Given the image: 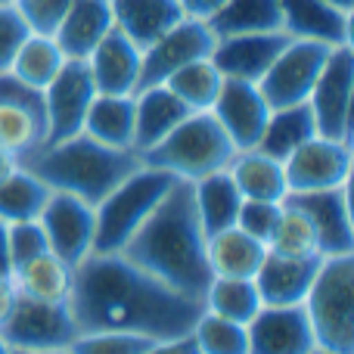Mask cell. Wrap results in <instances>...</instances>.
Listing matches in <instances>:
<instances>
[{"label": "cell", "mask_w": 354, "mask_h": 354, "mask_svg": "<svg viewBox=\"0 0 354 354\" xmlns=\"http://www.w3.org/2000/svg\"><path fill=\"white\" fill-rule=\"evenodd\" d=\"M68 308L78 333H134L159 342L193 333L205 301L177 292L118 252H91L72 270Z\"/></svg>", "instance_id": "cell-1"}, {"label": "cell", "mask_w": 354, "mask_h": 354, "mask_svg": "<svg viewBox=\"0 0 354 354\" xmlns=\"http://www.w3.org/2000/svg\"><path fill=\"white\" fill-rule=\"evenodd\" d=\"M205 230L193 199V183L174 180L149 218L134 230L118 255L153 274L189 299H205L208 283L214 280L208 268Z\"/></svg>", "instance_id": "cell-2"}, {"label": "cell", "mask_w": 354, "mask_h": 354, "mask_svg": "<svg viewBox=\"0 0 354 354\" xmlns=\"http://www.w3.org/2000/svg\"><path fill=\"white\" fill-rule=\"evenodd\" d=\"M19 165L41 177L53 193H68L75 199L97 208L124 177H131L143 165L134 149H115L87 137L84 131L68 140L37 147Z\"/></svg>", "instance_id": "cell-3"}, {"label": "cell", "mask_w": 354, "mask_h": 354, "mask_svg": "<svg viewBox=\"0 0 354 354\" xmlns=\"http://www.w3.org/2000/svg\"><path fill=\"white\" fill-rule=\"evenodd\" d=\"M233 156H236V147L218 124V118L212 112H189L165 140L140 153V162L174 174L177 180L196 183L214 171H224Z\"/></svg>", "instance_id": "cell-4"}, {"label": "cell", "mask_w": 354, "mask_h": 354, "mask_svg": "<svg viewBox=\"0 0 354 354\" xmlns=\"http://www.w3.org/2000/svg\"><path fill=\"white\" fill-rule=\"evenodd\" d=\"M301 305L317 348L354 354V255L324 258Z\"/></svg>", "instance_id": "cell-5"}, {"label": "cell", "mask_w": 354, "mask_h": 354, "mask_svg": "<svg viewBox=\"0 0 354 354\" xmlns=\"http://www.w3.org/2000/svg\"><path fill=\"white\" fill-rule=\"evenodd\" d=\"M177 180L174 174L159 168L140 165L131 177H124L97 208H93V252H122V245L134 236V230L149 218L162 196Z\"/></svg>", "instance_id": "cell-6"}, {"label": "cell", "mask_w": 354, "mask_h": 354, "mask_svg": "<svg viewBox=\"0 0 354 354\" xmlns=\"http://www.w3.org/2000/svg\"><path fill=\"white\" fill-rule=\"evenodd\" d=\"M72 308L68 301H35L19 295L10 320L0 326V339L6 348L22 351H47V348H68L78 339Z\"/></svg>", "instance_id": "cell-7"}, {"label": "cell", "mask_w": 354, "mask_h": 354, "mask_svg": "<svg viewBox=\"0 0 354 354\" xmlns=\"http://www.w3.org/2000/svg\"><path fill=\"white\" fill-rule=\"evenodd\" d=\"M351 93H354V50L351 44L333 47L320 68L308 106L320 137L351 143Z\"/></svg>", "instance_id": "cell-8"}, {"label": "cell", "mask_w": 354, "mask_h": 354, "mask_svg": "<svg viewBox=\"0 0 354 354\" xmlns=\"http://www.w3.org/2000/svg\"><path fill=\"white\" fill-rule=\"evenodd\" d=\"M330 50H333L330 44L289 37V44L280 50L274 66L258 81V91L264 93L270 109L308 103V97H311V91H314V81H317Z\"/></svg>", "instance_id": "cell-9"}, {"label": "cell", "mask_w": 354, "mask_h": 354, "mask_svg": "<svg viewBox=\"0 0 354 354\" xmlns=\"http://www.w3.org/2000/svg\"><path fill=\"white\" fill-rule=\"evenodd\" d=\"M93 97H97V84H93V75L87 68V59H66L56 78L44 87L47 134H44L41 147L81 134Z\"/></svg>", "instance_id": "cell-10"}, {"label": "cell", "mask_w": 354, "mask_h": 354, "mask_svg": "<svg viewBox=\"0 0 354 354\" xmlns=\"http://www.w3.org/2000/svg\"><path fill=\"white\" fill-rule=\"evenodd\" d=\"M214 35L205 22L183 16L174 28H168L156 44H149L140 56V78H137V91L165 84L177 68L189 66L196 59L212 56ZM134 91V93H137Z\"/></svg>", "instance_id": "cell-11"}, {"label": "cell", "mask_w": 354, "mask_h": 354, "mask_svg": "<svg viewBox=\"0 0 354 354\" xmlns=\"http://www.w3.org/2000/svg\"><path fill=\"white\" fill-rule=\"evenodd\" d=\"M289 193H314V189L348 187L351 177V143L330 140V137H311L295 153L283 159Z\"/></svg>", "instance_id": "cell-12"}, {"label": "cell", "mask_w": 354, "mask_h": 354, "mask_svg": "<svg viewBox=\"0 0 354 354\" xmlns=\"http://www.w3.org/2000/svg\"><path fill=\"white\" fill-rule=\"evenodd\" d=\"M37 221L47 233L50 252L56 258H62L68 268H78L93 252V227H97L93 205H87V202L75 199L68 193H50Z\"/></svg>", "instance_id": "cell-13"}, {"label": "cell", "mask_w": 354, "mask_h": 354, "mask_svg": "<svg viewBox=\"0 0 354 354\" xmlns=\"http://www.w3.org/2000/svg\"><path fill=\"white\" fill-rule=\"evenodd\" d=\"M283 202L295 205L317 233V249L324 258L354 255V227L348 208V187L314 189V193H286Z\"/></svg>", "instance_id": "cell-14"}, {"label": "cell", "mask_w": 354, "mask_h": 354, "mask_svg": "<svg viewBox=\"0 0 354 354\" xmlns=\"http://www.w3.org/2000/svg\"><path fill=\"white\" fill-rule=\"evenodd\" d=\"M212 112L218 124L227 131L233 147L239 149H255L261 140V131L268 124L270 106L264 93L258 91L255 81H239V78H224L221 91L212 103Z\"/></svg>", "instance_id": "cell-15"}, {"label": "cell", "mask_w": 354, "mask_h": 354, "mask_svg": "<svg viewBox=\"0 0 354 354\" xmlns=\"http://www.w3.org/2000/svg\"><path fill=\"white\" fill-rule=\"evenodd\" d=\"M289 44L286 31H252V35L214 37V47L208 59L214 62L224 78L239 81H261V75L274 66L280 50Z\"/></svg>", "instance_id": "cell-16"}, {"label": "cell", "mask_w": 354, "mask_h": 354, "mask_svg": "<svg viewBox=\"0 0 354 354\" xmlns=\"http://www.w3.org/2000/svg\"><path fill=\"white\" fill-rule=\"evenodd\" d=\"M245 330H249V354H311L317 348L305 305H261Z\"/></svg>", "instance_id": "cell-17"}, {"label": "cell", "mask_w": 354, "mask_h": 354, "mask_svg": "<svg viewBox=\"0 0 354 354\" xmlns=\"http://www.w3.org/2000/svg\"><path fill=\"white\" fill-rule=\"evenodd\" d=\"M320 264H324V255H274V252H268L255 274V289L261 305H301Z\"/></svg>", "instance_id": "cell-18"}, {"label": "cell", "mask_w": 354, "mask_h": 354, "mask_svg": "<svg viewBox=\"0 0 354 354\" xmlns=\"http://www.w3.org/2000/svg\"><path fill=\"white\" fill-rule=\"evenodd\" d=\"M280 28L299 41H317L330 47L351 44V12L330 0H280Z\"/></svg>", "instance_id": "cell-19"}, {"label": "cell", "mask_w": 354, "mask_h": 354, "mask_svg": "<svg viewBox=\"0 0 354 354\" xmlns=\"http://www.w3.org/2000/svg\"><path fill=\"white\" fill-rule=\"evenodd\" d=\"M140 56L143 50L112 25L87 56V68L93 75L97 93H134L137 78H140Z\"/></svg>", "instance_id": "cell-20"}, {"label": "cell", "mask_w": 354, "mask_h": 354, "mask_svg": "<svg viewBox=\"0 0 354 354\" xmlns=\"http://www.w3.org/2000/svg\"><path fill=\"white\" fill-rule=\"evenodd\" d=\"M112 25H115L112 0H68V10L56 28L53 41L59 44L66 59H87Z\"/></svg>", "instance_id": "cell-21"}, {"label": "cell", "mask_w": 354, "mask_h": 354, "mask_svg": "<svg viewBox=\"0 0 354 354\" xmlns=\"http://www.w3.org/2000/svg\"><path fill=\"white\" fill-rule=\"evenodd\" d=\"M189 115V109L165 84L134 93V153H147Z\"/></svg>", "instance_id": "cell-22"}, {"label": "cell", "mask_w": 354, "mask_h": 354, "mask_svg": "<svg viewBox=\"0 0 354 354\" xmlns=\"http://www.w3.org/2000/svg\"><path fill=\"white\" fill-rule=\"evenodd\" d=\"M115 28L124 31L140 50L156 44L183 19L177 0H112Z\"/></svg>", "instance_id": "cell-23"}, {"label": "cell", "mask_w": 354, "mask_h": 354, "mask_svg": "<svg viewBox=\"0 0 354 354\" xmlns=\"http://www.w3.org/2000/svg\"><path fill=\"white\" fill-rule=\"evenodd\" d=\"M208 268L214 277H233V280H255L258 268H261L268 245L258 243L255 236L243 233L239 227H227V230L208 236Z\"/></svg>", "instance_id": "cell-24"}, {"label": "cell", "mask_w": 354, "mask_h": 354, "mask_svg": "<svg viewBox=\"0 0 354 354\" xmlns=\"http://www.w3.org/2000/svg\"><path fill=\"white\" fill-rule=\"evenodd\" d=\"M84 134L115 149H134V93H97L84 118Z\"/></svg>", "instance_id": "cell-25"}, {"label": "cell", "mask_w": 354, "mask_h": 354, "mask_svg": "<svg viewBox=\"0 0 354 354\" xmlns=\"http://www.w3.org/2000/svg\"><path fill=\"white\" fill-rule=\"evenodd\" d=\"M236 189L243 199H264V202H283L286 189V174L283 162L264 156L261 149H239L233 162L227 165Z\"/></svg>", "instance_id": "cell-26"}, {"label": "cell", "mask_w": 354, "mask_h": 354, "mask_svg": "<svg viewBox=\"0 0 354 354\" xmlns=\"http://www.w3.org/2000/svg\"><path fill=\"white\" fill-rule=\"evenodd\" d=\"M193 199H196V212H199L202 230L205 236L227 230V227H236V214L243 205V193L236 189L230 171H214L202 180L193 183Z\"/></svg>", "instance_id": "cell-27"}, {"label": "cell", "mask_w": 354, "mask_h": 354, "mask_svg": "<svg viewBox=\"0 0 354 354\" xmlns=\"http://www.w3.org/2000/svg\"><path fill=\"white\" fill-rule=\"evenodd\" d=\"M317 137V124H314V112L308 103L283 106V109H270L268 124L261 131V140L255 149H261L270 159H286L289 153L301 147L305 140Z\"/></svg>", "instance_id": "cell-28"}, {"label": "cell", "mask_w": 354, "mask_h": 354, "mask_svg": "<svg viewBox=\"0 0 354 354\" xmlns=\"http://www.w3.org/2000/svg\"><path fill=\"white\" fill-rule=\"evenodd\" d=\"M72 270L62 258H56L53 252L31 258V261L19 264L12 270V283H16L19 295L35 301H68L72 292Z\"/></svg>", "instance_id": "cell-29"}, {"label": "cell", "mask_w": 354, "mask_h": 354, "mask_svg": "<svg viewBox=\"0 0 354 354\" xmlns=\"http://www.w3.org/2000/svg\"><path fill=\"white\" fill-rule=\"evenodd\" d=\"M44 134H47V109L0 100V149H6L19 162L41 147Z\"/></svg>", "instance_id": "cell-30"}, {"label": "cell", "mask_w": 354, "mask_h": 354, "mask_svg": "<svg viewBox=\"0 0 354 354\" xmlns=\"http://www.w3.org/2000/svg\"><path fill=\"white\" fill-rule=\"evenodd\" d=\"M280 22V0H227L205 25L214 37H230L252 31H283Z\"/></svg>", "instance_id": "cell-31"}, {"label": "cell", "mask_w": 354, "mask_h": 354, "mask_svg": "<svg viewBox=\"0 0 354 354\" xmlns=\"http://www.w3.org/2000/svg\"><path fill=\"white\" fill-rule=\"evenodd\" d=\"M53 189L35 177L28 168L16 165L10 174L0 180V221L16 224V221H37L47 205Z\"/></svg>", "instance_id": "cell-32"}, {"label": "cell", "mask_w": 354, "mask_h": 354, "mask_svg": "<svg viewBox=\"0 0 354 354\" xmlns=\"http://www.w3.org/2000/svg\"><path fill=\"white\" fill-rule=\"evenodd\" d=\"M62 66H66V53L59 50V44H56L53 37L28 35L22 41V47H19V53L12 56L10 72L16 75L19 81H25V84L44 91V87L56 78V72H59Z\"/></svg>", "instance_id": "cell-33"}, {"label": "cell", "mask_w": 354, "mask_h": 354, "mask_svg": "<svg viewBox=\"0 0 354 354\" xmlns=\"http://www.w3.org/2000/svg\"><path fill=\"white\" fill-rule=\"evenodd\" d=\"M221 81H224V75H221L218 68H214V62L205 56V59H196V62H189V66L177 68L171 78L165 81V87L189 112H208L221 91Z\"/></svg>", "instance_id": "cell-34"}, {"label": "cell", "mask_w": 354, "mask_h": 354, "mask_svg": "<svg viewBox=\"0 0 354 354\" xmlns=\"http://www.w3.org/2000/svg\"><path fill=\"white\" fill-rule=\"evenodd\" d=\"M205 311L218 314V317L236 320V324H249L258 311H261V299H258L255 280H233V277H214L208 283L205 292Z\"/></svg>", "instance_id": "cell-35"}, {"label": "cell", "mask_w": 354, "mask_h": 354, "mask_svg": "<svg viewBox=\"0 0 354 354\" xmlns=\"http://www.w3.org/2000/svg\"><path fill=\"white\" fill-rule=\"evenodd\" d=\"M193 339L199 345V354H249V330L245 324L202 314L193 326Z\"/></svg>", "instance_id": "cell-36"}, {"label": "cell", "mask_w": 354, "mask_h": 354, "mask_svg": "<svg viewBox=\"0 0 354 354\" xmlns=\"http://www.w3.org/2000/svg\"><path fill=\"white\" fill-rule=\"evenodd\" d=\"M268 252H274V255H320L311 221L289 202H283L280 221L268 239Z\"/></svg>", "instance_id": "cell-37"}, {"label": "cell", "mask_w": 354, "mask_h": 354, "mask_svg": "<svg viewBox=\"0 0 354 354\" xmlns=\"http://www.w3.org/2000/svg\"><path fill=\"white\" fill-rule=\"evenodd\" d=\"M159 339L134 333H81L68 351L72 354H147Z\"/></svg>", "instance_id": "cell-38"}, {"label": "cell", "mask_w": 354, "mask_h": 354, "mask_svg": "<svg viewBox=\"0 0 354 354\" xmlns=\"http://www.w3.org/2000/svg\"><path fill=\"white\" fill-rule=\"evenodd\" d=\"M6 243H10V264L12 270L19 264L31 261V258L50 252L47 245V233H44L41 221H16V224H6Z\"/></svg>", "instance_id": "cell-39"}, {"label": "cell", "mask_w": 354, "mask_h": 354, "mask_svg": "<svg viewBox=\"0 0 354 354\" xmlns=\"http://www.w3.org/2000/svg\"><path fill=\"white\" fill-rule=\"evenodd\" d=\"M283 202H264V199H243L236 214V227L249 236H255L258 243L268 245L270 233H274L277 221H280Z\"/></svg>", "instance_id": "cell-40"}, {"label": "cell", "mask_w": 354, "mask_h": 354, "mask_svg": "<svg viewBox=\"0 0 354 354\" xmlns=\"http://www.w3.org/2000/svg\"><path fill=\"white\" fill-rule=\"evenodd\" d=\"M12 6L19 10V16L28 25L31 35L53 37L62 16H66V10H68V0H16Z\"/></svg>", "instance_id": "cell-41"}, {"label": "cell", "mask_w": 354, "mask_h": 354, "mask_svg": "<svg viewBox=\"0 0 354 354\" xmlns=\"http://www.w3.org/2000/svg\"><path fill=\"white\" fill-rule=\"evenodd\" d=\"M31 31L22 22L16 6H0V72H10L12 56L19 53V47Z\"/></svg>", "instance_id": "cell-42"}, {"label": "cell", "mask_w": 354, "mask_h": 354, "mask_svg": "<svg viewBox=\"0 0 354 354\" xmlns=\"http://www.w3.org/2000/svg\"><path fill=\"white\" fill-rule=\"evenodd\" d=\"M180 3V12L187 19H199V22H208L227 0H177Z\"/></svg>", "instance_id": "cell-43"}, {"label": "cell", "mask_w": 354, "mask_h": 354, "mask_svg": "<svg viewBox=\"0 0 354 354\" xmlns=\"http://www.w3.org/2000/svg\"><path fill=\"white\" fill-rule=\"evenodd\" d=\"M147 354H199V345H196L193 333H187V336H180V339H168V342L153 345Z\"/></svg>", "instance_id": "cell-44"}, {"label": "cell", "mask_w": 354, "mask_h": 354, "mask_svg": "<svg viewBox=\"0 0 354 354\" xmlns=\"http://www.w3.org/2000/svg\"><path fill=\"white\" fill-rule=\"evenodd\" d=\"M16 299H19V289L12 283V277H0V326L10 320L12 308H16Z\"/></svg>", "instance_id": "cell-45"}, {"label": "cell", "mask_w": 354, "mask_h": 354, "mask_svg": "<svg viewBox=\"0 0 354 354\" xmlns=\"http://www.w3.org/2000/svg\"><path fill=\"white\" fill-rule=\"evenodd\" d=\"M0 277H12L10 243H6V224H3V221H0Z\"/></svg>", "instance_id": "cell-46"}, {"label": "cell", "mask_w": 354, "mask_h": 354, "mask_svg": "<svg viewBox=\"0 0 354 354\" xmlns=\"http://www.w3.org/2000/svg\"><path fill=\"white\" fill-rule=\"evenodd\" d=\"M16 165H19V162L12 159L10 153H6V149H0V180H3V177L10 174V171H12V168H16Z\"/></svg>", "instance_id": "cell-47"}, {"label": "cell", "mask_w": 354, "mask_h": 354, "mask_svg": "<svg viewBox=\"0 0 354 354\" xmlns=\"http://www.w3.org/2000/svg\"><path fill=\"white\" fill-rule=\"evenodd\" d=\"M10 354H72L68 348H47V351H22V348H10Z\"/></svg>", "instance_id": "cell-48"}, {"label": "cell", "mask_w": 354, "mask_h": 354, "mask_svg": "<svg viewBox=\"0 0 354 354\" xmlns=\"http://www.w3.org/2000/svg\"><path fill=\"white\" fill-rule=\"evenodd\" d=\"M333 6H339V10H345V12H354V0H330Z\"/></svg>", "instance_id": "cell-49"}, {"label": "cell", "mask_w": 354, "mask_h": 354, "mask_svg": "<svg viewBox=\"0 0 354 354\" xmlns=\"http://www.w3.org/2000/svg\"><path fill=\"white\" fill-rule=\"evenodd\" d=\"M0 354H10V348L3 345V339H0Z\"/></svg>", "instance_id": "cell-50"}, {"label": "cell", "mask_w": 354, "mask_h": 354, "mask_svg": "<svg viewBox=\"0 0 354 354\" xmlns=\"http://www.w3.org/2000/svg\"><path fill=\"white\" fill-rule=\"evenodd\" d=\"M12 3H16V0H0V6H12Z\"/></svg>", "instance_id": "cell-51"}, {"label": "cell", "mask_w": 354, "mask_h": 354, "mask_svg": "<svg viewBox=\"0 0 354 354\" xmlns=\"http://www.w3.org/2000/svg\"><path fill=\"white\" fill-rule=\"evenodd\" d=\"M311 354H330V351H324V348H314Z\"/></svg>", "instance_id": "cell-52"}]
</instances>
